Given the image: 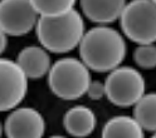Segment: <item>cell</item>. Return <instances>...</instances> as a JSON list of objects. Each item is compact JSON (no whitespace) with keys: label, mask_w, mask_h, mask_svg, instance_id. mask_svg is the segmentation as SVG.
<instances>
[{"label":"cell","mask_w":156,"mask_h":138,"mask_svg":"<svg viewBox=\"0 0 156 138\" xmlns=\"http://www.w3.org/2000/svg\"><path fill=\"white\" fill-rule=\"evenodd\" d=\"M49 138H67V137H64V136H61V134H53V136H51Z\"/></svg>","instance_id":"cell-19"},{"label":"cell","mask_w":156,"mask_h":138,"mask_svg":"<svg viewBox=\"0 0 156 138\" xmlns=\"http://www.w3.org/2000/svg\"><path fill=\"white\" fill-rule=\"evenodd\" d=\"M6 138H43L45 121L42 113L32 107H18L4 122Z\"/></svg>","instance_id":"cell-8"},{"label":"cell","mask_w":156,"mask_h":138,"mask_svg":"<svg viewBox=\"0 0 156 138\" xmlns=\"http://www.w3.org/2000/svg\"><path fill=\"white\" fill-rule=\"evenodd\" d=\"M16 63L22 68L28 79H39L48 75L52 60L49 52L45 50L42 45H28L19 52Z\"/></svg>","instance_id":"cell-9"},{"label":"cell","mask_w":156,"mask_h":138,"mask_svg":"<svg viewBox=\"0 0 156 138\" xmlns=\"http://www.w3.org/2000/svg\"><path fill=\"white\" fill-rule=\"evenodd\" d=\"M135 63L142 69L156 68V45H139L133 52Z\"/></svg>","instance_id":"cell-15"},{"label":"cell","mask_w":156,"mask_h":138,"mask_svg":"<svg viewBox=\"0 0 156 138\" xmlns=\"http://www.w3.org/2000/svg\"><path fill=\"white\" fill-rule=\"evenodd\" d=\"M151 138H156V133H154V134H152V137H151Z\"/></svg>","instance_id":"cell-20"},{"label":"cell","mask_w":156,"mask_h":138,"mask_svg":"<svg viewBox=\"0 0 156 138\" xmlns=\"http://www.w3.org/2000/svg\"><path fill=\"white\" fill-rule=\"evenodd\" d=\"M47 77L51 92L63 101H76L83 97L92 82L90 69L81 59L73 57L54 62Z\"/></svg>","instance_id":"cell-3"},{"label":"cell","mask_w":156,"mask_h":138,"mask_svg":"<svg viewBox=\"0 0 156 138\" xmlns=\"http://www.w3.org/2000/svg\"><path fill=\"white\" fill-rule=\"evenodd\" d=\"M39 18H59L74 10V0H32Z\"/></svg>","instance_id":"cell-14"},{"label":"cell","mask_w":156,"mask_h":138,"mask_svg":"<svg viewBox=\"0 0 156 138\" xmlns=\"http://www.w3.org/2000/svg\"><path fill=\"white\" fill-rule=\"evenodd\" d=\"M34 30L39 44L55 54H64L80 47L86 34L83 16L76 9L59 18H39Z\"/></svg>","instance_id":"cell-2"},{"label":"cell","mask_w":156,"mask_h":138,"mask_svg":"<svg viewBox=\"0 0 156 138\" xmlns=\"http://www.w3.org/2000/svg\"><path fill=\"white\" fill-rule=\"evenodd\" d=\"M87 95L90 97V99L92 101H100L103 97H106V87L105 82L100 81H92L88 89H87Z\"/></svg>","instance_id":"cell-16"},{"label":"cell","mask_w":156,"mask_h":138,"mask_svg":"<svg viewBox=\"0 0 156 138\" xmlns=\"http://www.w3.org/2000/svg\"><path fill=\"white\" fill-rule=\"evenodd\" d=\"M123 34L139 45L156 42V2L133 0L126 4L120 18Z\"/></svg>","instance_id":"cell-4"},{"label":"cell","mask_w":156,"mask_h":138,"mask_svg":"<svg viewBox=\"0 0 156 138\" xmlns=\"http://www.w3.org/2000/svg\"><path fill=\"white\" fill-rule=\"evenodd\" d=\"M28 93V77L16 60L0 58V112H12Z\"/></svg>","instance_id":"cell-6"},{"label":"cell","mask_w":156,"mask_h":138,"mask_svg":"<svg viewBox=\"0 0 156 138\" xmlns=\"http://www.w3.org/2000/svg\"><path fill=\"white\" fill-rule=\"evenodd\" d=\"M96 124V114L91 108L86 105H74L69 108L63 117L66 132L76 138L88 137L94 131Z\"/></svg>","instance_id":"cell-11"},{"label":"cell","mask_w":156,"mask_h":138,"mask_svg":"<svg viewBox=\"0 0 156 138\" xmlns=\"http://www.w3.org/2000/svg\"><path fill=\"white\" fill-rule=\"evenodd\" d=\"M106 97L112 104L127 108L135 107L145 95V79L132 67L121 65L107 75L105 81Z\"/></svg>","instance_id":"cell-5"},{"label":"cell","mask_w":156,"mask_h":138,"mask_svg":"<svg viewBox=\"0 0 156 138\" xmlns=\"http://www.w3.org/2000/svg\"><path fill=\"white\" fill-rule=\"evenodd\" d=\"M101 138H145V136L142 127L133 117L116 116L105 123Z\"/></svg>","instance_id":"cell-12"},{"label":"cell","mask_w":156,"mask_h":138,"mask_svg":"<svg viewBox=\"0 0 156 138\" xmlns=\"http://www.w3.org/2000/svg\"><path fill=\"white\" fill-rule=\"evenodd\" d=\"M39 15L32 0H2L0 29L8 36H23L35 29Z\"/></svg>","instance_id":"cell-7"},{"label":"cell","mask_w":156,"mask_h":138,"mask_svg":"<svg viewBox=\"0 0 156 138\" xmlns=\"http://www.w3.org/2000/svg\"><path fill=\"white\" fill-rule=\"evenodd\" d=\"M3 134H4V124L2 123V121H0V138H2Z\"/></svg>","instance_id":"cell-18"},{"label":"cell","mask_w":156,"mask_h":138,"mask_svg":"<svg viewBox=\"0 0 156 138\" xmlns=\"http://www.w3.org/2000/svg\"><path fill=\"white\" fill-rule=\"evenodd\" d=\"M126 4L123 0H82L81 9L88 20L107 26L121 18Z\"/></svg>","instance_id":"cell-10"},{"label":"cell","mask_w":156,"mask_h":138,"mask_svg":"<svg viewBox=\"0 0 156 138\" xmlns=\"http://www.w3.org/2000/svg\"><path fill=\"white\" fill-rule=\"evenodd\" d=\"M8 45V35L0 29V58H2V54L5 52Z\"/></svg>","instance_id":"cell-17"},{"label":"cell","mask_w":156,"mask_h":138,"mask_svg":"<svg viewBox=\"0 0 156 138\" xmlns=\"http://www.w3.org/2000/svg\"><path fill=\"white\" fill-rule=\"evenodd\" d=\"M133 118L142 129L156 133V93L145 94L133 108Z\"/></svg>","instance_id":"cell-13"},{"label":"cell","mask_w":156,"mask_h":138,"mask_svg":"<svg viewBox=\"0 0 156 138\" xmlns=\"http://www.w3.org/2000/svg\"><path fill=\"white\" fill-rule=\"evenodd\" d=\"M78 48L86 67L98 73H111L121 67L127 52L122 34L108 25H97L87 30Z\"/></svg>","instance_id":"cell-1"}]
</instances>
